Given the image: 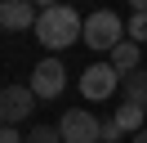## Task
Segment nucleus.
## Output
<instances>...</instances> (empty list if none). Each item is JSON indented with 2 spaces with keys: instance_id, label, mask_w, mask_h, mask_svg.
<instances>
[{
  "instance_id": "nucleus-3",
  "label": "nucleus",
  "mask_w": 147,
  "mask_h": 143,
  "mask_svg": "<svg viewBox=\"0 0 147 143\" xmlns=\"http://www.w3.org/2000/svg\"><path fill=\"white\" fill-rule=\"evenodd\" d=\"M58 134H63V143H102V121L89 107H67L58 121Z\"/></svg>"
},
{
  "instance_id": "nucleus-7",
  "label": "nucleus",
  "mask_w": 147,
  "mask_h": 143,
  "mask_svg": "<svg viewBox=\"0 0 147 143\" xmlns=\"http://www.w3.org/2000/svg\"><path fill=\"white\" fill-rule=\"evenodd\" d=\"M40 9L31 0H0V27L5 31H36Z\"/></svg>"
},
{
  "instance_id": "nucleus-6",
  "label": "nucleus",
  "mask_w": 147,
  "mask_h": 143,
  "mask_svg": "<svg viewBox=\"0 0 147 143\" xmlns=\"http://www.w3.org/2000/svg\"><path fill=\"white\" fill-rule=\"evenodd\" d=\"M63 89H67V67L58 58H40L31 67V94L36 98H58Z\"/></svg>"
},
{
  "instance_id": "nucleus-10",
  "label": "nucleus",
  "mask_w": 147,
  "mask_h": 143,
  "mask_svg": "<svg viewBox=\"0 0 147 143\" xmlns=\"http://www.w3.org/2000/svg\"><path fill=\"white\" fill-rule=\"evenodd\" d=\"M125 103H134V107H147V72H129L125 80Z\"/></svg>"
},
{
  "instance_id": "nucleus-5",
  "label": "nucleus",
  "mask_w": 147,
  "mask_h": 143,
  "mask_svg": "<svg viewBox=\"0 0 147 143\" xmlns=\"http://www.w3.org/2000/svg\"><path fill=\"white\" fill-rule=\"evenodd\" d=\"M31 107H36L31 85H5L0 89V125H13V130H18V125L31 116Z\"/></svg>"
},
{
  "instance_id": "nucleus-15",
  "label": "nucleus",
  "mask_w": 147,
  "mask_h": 143,
  "mask_svg": "<svg viewBox=\"0 0 147 143\" xmlns=\"http://www.w3.org/2000/svg\"><path fill=\"white\" fill-rule=\"evenodd\" d=\"M134 143H147V130H143V134H134Z\"/></svg>"
},
{
  "instance_id": "nucleus-13",
  "label": "nucleus",
  "mask_w": 147,
  "mask_h": 143,
  "mask_svg": "<svg viewBox=\"0 0 147 143\" xmlns=\"http://www.w3.org/2000/svg\"><path fill=\"white\" fill-rule=\"evenodd\" d=\"M0 143H27V134H18L13 125H0Z\"/></svg>"
},
{
  "instance_id": "nucleus-9",
  "label": "nucleus",
  "mask_w": 147,
  "mask_h": 143,
  "mask_svg": "<svg viewBox=\"0 0 147 143\" xmlns=\"http://www.w3.org/2000/svg\"><path fill=\"white\" fill-rule=\"evenodd\" d=\"M111 121H116V130L120 134H143L147 130V107H134V103H125V107H116V116H111Z\"/></svg>"
},
{
  "instance_id": "nucleus-1",
  "label": "nucleus",
  "mask_w": 147,
  "mask_h": 143,
  "mask_svg": "<svg viewBox=\"0 0 147 143\" xmlns=\"http://www.w3.org/2000/svg\"><path fill=\"white\" fill-rule=\"evenodd\" d=\"M80 36H85V22H80V14H76L71 5H45V9H40L36 40L45 45L49 54H63L67 45H76Z\"/></svg>"
},
{
  "instance_id": "nucleus-12",
  "label": "nucleus",
  "mask_w": 147,
  "mask_h": 143,
  "mask_svg": "<svg viewBox=\"0 0 147 143\" xmlns=\"http://www.w3.org/2000/svg\"><path fill=\"white\" fill-rule=\"evenodd\" d=\"M27 143H63V134H58V125H36L27 134Z\"/></svg>"
},
{
  "instance_id": "nucleus-14",
  "label": "nucleus",
  "mask_w": 147,
  "mask_h": 143,
  "mask_svg": "<svg viewBox=\"0 0 147 143\" xmlns=\"http://www.w3.org/2000/svg\"><path fill=\"white\" fill-rule=\"evenodd\" d=\"M102 143H120V130H116V121H102Z\"/></svg>"
},
{
  "instance_id": "nucleus-8",
  "label": "nucleus",
  "mask_w": 147,
  "mask_h": 143,
  "mask_svg": "<svg viewBox=\"0 0 147 143\" xmlns=\"http://www.w3.org/2000/svg\"><path fill=\"white\" fill-rule=\"evenodd\" d=\"M138 63H143V45H134V40H120L116 49H111V67L120 72V80H125L129 72H138Z\"/></svg>"
},
{
  "instance_id": "nucleus-2",
  "label": "nucleus",
  "mask_w": 147,
  "mask_h": 143,
  "mask_svg": "<svg viewBox=\"0 0 147 143\" xmlns=\"http://www.w3.org/2000/svg\"><path fill=\"white\" fill-rule=\"evenodd\" d=\"M120 36H125V22H120V14H111V9H98V14L85 18V45L98 54H111L120 45Z\"/></svg>"
},
{
  "instance_id": "nucleus-11",
  "label": "nucleus",
  "mask_w": 147,
  "mask_h": 143,
  "mask_svg": "<svg viewBox=\"0 0 147 143\" xmlns=\"http://www.w3.org/2000/svg\"><path fill=\"white\" fill-rule=\"evenodd\" d=\"M125 36L134 45H143L147 40V14H129V22H125Z\"/></svg>"
},
{
  "instance_id": "nucleus-4",
  "label": "nucleus",
  "mask_w": 147,
  "mask_h": 143,
  "mask_svg": "<svg viewBox=\"0 0 147 143\" xmlns=\"http://www.w3.org/2000/svg\"><path fill=\"white\" fill-rule=\"evenodd\" d=\"M116 85H120V72L111 63H89L80 72V98L85 103H107L116 94Z\"/></svg>"
}]
</instances>
